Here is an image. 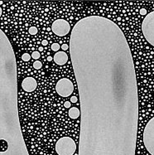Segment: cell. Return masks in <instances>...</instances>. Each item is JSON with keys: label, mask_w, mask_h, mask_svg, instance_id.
Here are the masks:
<instances>
[{"label": "cell", "mask_w": 154, "mask_h": 155, "mask_svg": "<svg viewBox=\"0 0 154 155\" xmlns=\"http://www.w3.org/2000/svg\"><path fill=\"white\" fill-rule=\"evenodd\" d=\"M69 47L80 105L78 155H135L138 86L123 31L88 16L75 24Z\"/></svg>", "instance_id": "1"}, {"label": "cell", "mask_w": 154, "mask_h": 155, "mask_svg": "<svg viewBox=\"0 0 154 155\" xmlns=\"http://www.w3.org/2000/svg\"><path fill=\"white\" fill-rule=\"evenodd\" d=\"M58 155H73L76 151V144L70 137L64 136L57 140L55 145Z\"/></svg>", "instance_id": "2"}, {"label": "cell", "mask_w": 154, "mask_h": 155, "mask_svg": "<svg viewBox=\"0 0 154 155\" xmlns=\"http://www.w3.org/2000/svg\"><path fill=\"white\" fill-rule=\"evenodd\" d=\"M142 32L148 43L154 47V11L145 16L142 23Z\"/></svg>", "instance_id": "3"}, {"label": "cell", "mask_w": 154, "mask_h": 155, "mask_svg": "<svg viewBox=\"0 0 154 155\" xmlns=\"http://www.w3.org/2000/svg\"><path fill=\"white\" fill-rule=\"evenodd\" d=\"M143 144L151 155H154V117L146 124L143 131Z\"/></svg>", "instance_id": "4"}, {"label": "cell", "mask_w": 154, "mask_h": 155, "mask_svg": "<svg viewBox=\"0 0 154 155\" xmlns=\"http://www.w3.org/2000/svg\"><path fill=\"white\" fill-rule=\"evenodd\" d=\"M56 91L60 96L68 97L74 91V85L68 78H62L57 81Z\"/></svg>", "instance_id": "5"}, {"label": "cell", "mask_w": 154, "mask_h": 155, "mask_svg": "<svg viewBox=\"0 0 154 155\" xmlns=\"http://www.w3.org/2000/svg\"><path fill=\"white\" fill-rule=\"evenodd\" d=\"M52 30L53 33L59 36V37H63L67 35L70 31V23L66 21L65 19H56L52 23Z\"/></svg>", "instance_id": "6"}, {"label": "cell", "mask_w": 154, "mask_h": 155, "mask_svg": "<svg viewBox=\"0 0 154 155\" xmlns=\"http://www.w3.org/2000/svg\"><path fill=\"white\" fill-rule=\"evenodd\" d=\"M22 87L27 92H32L37 89V82L36 79L31 77V76H28V77L24 78V80L22 82Z\"/></svg>", "instance_id": "7"}, {"label": "cell", "mask_w": 154, "mask_h": 155, "mask_svg": "<svg viewBox=\"0 0 154 155\" xmlns=\"http://www.w3.org/2000/svg\"><path fill=\"white\" fill-rule=\"evenodd\" d=\"M53 60L57 65L62 66L68 61V55L65 52H57L53 56Z\"/></svg>", "instance_id": "8"}, {"label": "cell", "mask_w": 154, "mask_h": 155, "mask_svg": "<svg viewBox=\"0 0 154 155\" xmlns=\"http://www.w3.org/2000/svg\"><path fill=\"white\" fill-rule=\"evenodd\" d=\"M68 114H69V116L71 119H77L78 117L80 115V109L77 107H71L69 109Z\"/></svg>", "instance_id": "9"}, {"label": "cell", "mask_w": 154, "mask_h": 155, "mask_svg": "<svg viewBox=\"0 0 154 155\" xmlns=\"http://www.w3.org/2000/svg\"><path fill=\"white\" fill-rule=\"evenodd\" d=\"M33 67L37 70H39L42 67V63L40 61H35L33 62Z\"/></svg>", "instance_id": "10"}, {"label": "cell", "mask_w": 154, "mask_h": 155, "mask_svg": "<svg viewBox=\"0 0 154 155\" xmlns=\"http://www.w3.org/2000/svg\"><path fill=\"white\" fill-rule=\"evenodd\" d=\"M51 47H52V51H54V52H57L59 51V49L61 48V46L59 45V43L54 42V43L52 44Z\"/></svg>", "instance_id": "11"}, {"label": "cell", "mask_w": 154, "mask_h": 155, "mask_svg": "<svg viewBox=\"0 0 154 155\" xmlns=\"http://www.w3.org/2000/svg\"><path fill=\"white\" fill-rule=\"evenodd\" d=\"M40 56H41V54H40V52H37V51H34V52L31 53V57H32L33 59H35V60H38L39 58H40Z\"/></svg>", "instance_id": "12"}, {"label": "cell", "mask_w": 154, "mask_h": 155, "mask_svg": "<svg viewBox=\"0 0 154 155\" xmlns=\"http://www.w3.org/2000/svg\"><path fill=\"white\" fill-rule=\"evenodd\" d=\"M30 59H31V56L28 53H24L22 56V60L24 62H28V61H30Z\"/></svg>", "instance_id": "13"}, {"label": "cell", "mask_w": 154, "mask_h": 155, "mask_svg": "<svg viewBox=\"0 0 154 155\" xmlns=\"http://www.w3.org/2000/svg\"><path fill=\"white\" fill-rule=\"evenodd\" d=\"M29 33L31 34V35H36L37 33V28H36V27H31L30 28H29Z\"/></svg>", "instance_id": "14"}, {"label": "cell", "mask_w": 154, "mask_h": 155, "mask_svg": "<svg viewBox=\"0 0 154 155\" xmlns=\"http://www.w3.org/2000/svg\"><path fill=\"white\" fill-rule=\"evenodd\" d=\"M61 48L63 50V52H64V51H66V50L69 49V45H68V44H66V43H65V44H62Z\"/></svg>", "instance_id": "15"}, {"label": "cell", "mask_w": 154, "mask_h": 155, "mask_svg": "<svg viewBox=\"0 0 154 155\" xmlns=\"http://www.w3.org/2000/svg\"><path fill=\"white\" fill-rule=\"evenodd\" d=\"M0 155H28V154H12V153H0Z\"/></svg>", "instance_id": "16"}, {"label": "cell", "mask_w": 154, "mask_h": 155, "mask_svg": "<svg viewBox=\"0 0 154 155\" xmlns=\"http://www.w3.org/2000/svg\"><path fill=\"white\" fill-rule=\"evenodd\" d=\"M77 101H78V99H77L76 96H71L70 97V102L71 103H76Z\"/></svg>", "instance_id": "17"}, {"label": "cell", "mask_w": 154, "mask_h": 155, "mask_svg": "<svg viewBox=\"0 0 154 155\" xmlns=\"http://www.w3.org/2000/svg\"><path fill=\"white\" fill-rule=\"evenodd\" d=\"M140 14L141 15H147V10L145 8H141L140 9Z\"/></svg>", "instance_id": "18"}, {"label": "cell", "mask_w": 154, "mask_h": 155, "mask_svg": "<svg viewBox=\"0 0 154 155\" xmlns=\"http://www.w3.org/2000/svg\"><path fill=\"white\" fill-rule=\"evenodd\" d=\"M64 106L67 109L70 108V101H66V102L64 103Z\"/></svg>", "instance_id": "19"}, {"label": "cell", "mask_w": 154, "mask_h": 155, "mask_svg": "<svg viewBox=\"0 0 154 155\" xmlns=\"http://www.w3.org/2000/svg\"><path fill=\"white\" fill-rule=\"evenodd\" d=\"M42 46H47V45H48V41L45 40V39L42 40Z\"/></svg>", "instance_id": "20"}, {"label": "cell", "mask_w": 154, "mask_h": 155, "mask_svg": "<svg viewBox=\"0 0 154 155\" xmlns=\"http://www.w3.org/2000/svg\"><path fill=\"white\" fill-rule=\"evenodd\" d=\"M52 56H47V58H46V60L48 61V62H51V61H52Z\"/></svg>", "instance_id": "21"}, {"label": "cell", "mask_w": 154, "mask_h": 155, "mask_svg": "<svg viewBox=\"0 0 154 155\" xmlns=\"http://www.w3.org/2000/svg\"><path fill=\"white\" fill-rule=\"evenodd\" d=\"M42 51H43V47H40L38 48V52H42Z\"/></svg>", "instance_id": "22"}, {"label": "cell", "mask_w": 154, "mask_h": 155, "mask_svg": "<svg viewBox=\"0 0 154 155\" xmlns=\"http://www.w3.org/2000/svg\"><path fill=\"white\" fill-rule=\"evenodd\" d=\"M51 29H52L51 28H46V30H47V31H48V32L51 31Z\"/></svg>", "instance_id": "23"}, {"label": "cell", "mask_w": 154, "mask_h": 155, "mask_svg": "<svg viewBox=\"0 0 154 155\" xmlns=\"http://www.w3.org/2000/svg\"><path fill=\"white\" fill-rule=\"evenodd\" d=\"M1 15H2V8L0 7V17H1Z\"/></svg>", "instance_id": "24"}, {"label": "cell", "mask_w": 154, "mask_h": 155, "mask_svg": "<svg viewBox=\"0 0 154 155\" xmlns=\"http://www.w3.org/2000/svg\"><path fill=\"white\" fill-rule=\"evenodd\" d=\"M3 3V1H0V5H2Z\"/></svg>", "instance_id": "25"}, {"label": "cell", "mask_w": 154, "mask_h": 155, "mask_svg": "<svg viewBox=\"0 0 154 155\" xmlns=\"http://www.w3.org/2000/svg\"><path fill=\"white\" fill-rule=\"evenodd\" d=\"M25 147H26V146H25ZM16 148V147H15ZM17 148H19V147H17ZM3 150H6V149H3Z\"/></svg>", "instance_id": "26"}]
</instances>
